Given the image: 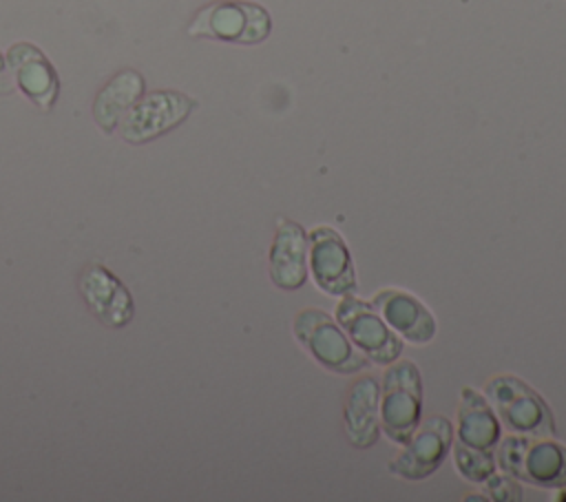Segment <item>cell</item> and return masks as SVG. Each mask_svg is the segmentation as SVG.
Masks as SVG:
<instances>
[{
	"instance_id": "8",
	"label": "cell",
	"mask_w": 566,
	"mask_h": 502,
	"mask_svg": "<svg viewBox=\"0 0 566 502\" xmlns=\"http://www.w3.org/2000/svg\"><path fill=\"white\" fill-rule=\"evenodd\" d=\"M195 106L197 102L179 91H153L142 95L128 108L117 128L124 142L146 144L177 128L195 111Z\"/></svg>"
},
{
	"instance_id": "20",
	"label": "cell",
	"mask_w": 566,
	"mask_h": 502,
	"mask_svg": "<svg viewBox=\"0 0 566 502\" xmlns=\"http://www.w3.org/2000/svg\"><path fill=\"white\" fill-rule=\"evenodd\" d=\"M559 493L555 495V500H566V487H562V489H557Z\"/></svg>"
},
{
	"instance_id": "2",
	"label": "cell",
	"mask_w": 566,
	"mask_h": 502,
	"mask_svg": "<svg viewBox=\"0 0 566 502\" xmlns=\"http://www.w3.org/2000/svg\"><path fill=\"white\" fill-rule=\"evenodd\" d=\"M380 431L394 445H402L422 416V376L413 360H394L385 365L378 385Z\"/></svg>"
},
{
	"instance_id": "13",
	"label": "cell",
	"mask_w": 566,
	"mask_h": 502,
	"mask_svg": "<svg viewBox=\"0 0 566 502\" xmlns=\"http://www.w3.org/2000/svg\"><path fill=\"white\" fill-rule=\"evenodd\" d=\"M307 232L301 223L281 217L270 245V281L281 290H298L307 281Z\"/></svg>"
},
{
	"instance_id": "7",
	"label": "cell",
	"mask_w": 566,
	"mask_h": 502,
	"mask_svg": "<svg viewBox=\"0 0 566 502\" xmlns=\"http://www.w3.org/2000/svg\"><path fill=\"white\" fill-rule=\"evenodd\" d=\"M453 425L436 414L422 420L402 442V449L389 460V471L402 480H424L440 469L453 445Z\"/></svg>"
},
{
	"instance_id": "12",
	"label": "cell",
	"mask_w": 566,
	"mask_h": 502,
	"mask_svg": "<svg viewBox=\"0 0 566 502\" xmlns=\"http://www.w3.org/2000/svg\"><path fill=\"white\" fill-rule=\"evenodd\" d=\"M7 66L13 75L18 88L42 111H51L57 93L60 80L49 62V57L29 42H18L7 51Z\"/></svg>"
},
{
	"instance_id": "3",
	"label": "cell",
	"mask_w": 566,
	"mask_h": 502,
	"mask_svg": "<svg viewBox=\"0 0 566 502\" xmlns=\"http://www.w3.org/2000/svg\"><path fill=\"white\" fill-rule=\"evenodd\" d=\"M298 345L327 372L356 374L367 367V356L349 341L338 321L321 307H305L292 321Z\"/></svg>"
},
{
	"instance_id": "19",
	"label": "cell",
	"mask_w": 566,
	"mask_h": 502,
	"mask_svg": "<svg viewBox=\"0 0 566 502\" xmlns=\"http://www.w3.org/2000/svg\"><path fill=\"white\" fill-rule=\"evenodd\" d=\"M11 77H9V66H7V60L2 57L0 53V95H7L11 93Z\"/></svg>"
},
{
	"instance_id": "5",
	"label": "cell",
	"mask_w": 566,
	"mask_h": 502,
	"mask_svg": "<svg viewBox=\"0 0 566 502\" xmlns=\"http://www.w3.org/2000/svg\"><path fill=\"white\" fill-rule=\"evenodd\" d=\"M270 13L245 0H217L197 11L188 24V35L234 44H259L270 35Z\"/></svg>"
},
{
	"instance_id": "15",
	"label": "cell",
	"mask_w": 566,
	"mask_h": 502,
	"mask_svg": "<svg viewBox=\"0 0 566 502\" xmlns=\"http://www.w3.org/2000/svg\"><path fill=\"white\" fill-rule=\"evenodd\" d=\"M455 438L469 447L493 451L497 440L502 438V425L484 398L473 387H464L460 391L458 411H455Z\"/></svg>"
},
{
	"instance_id": "9",
	"label": "cell",
	"mask_w": 566,
	"mask_h": 502,
	"mask_svg": "<svg viewBox=\"0 0 566 502\" xmlns=\"http://www.w3.org/2000/svg\"><path fill=\"white\" fill-rule=\"evenodd\" d=\"M307 241V272L314 285L329 296L356 294V270L345 239L329 226H316Z\"/></svg>"
},
{
	"instance_id": "10",
	"label": "cell",
	"mask_w": 566,
	"mask_h": 502,
	"mask_svg": "<svg viewBox=\"0 0 566 502\" xmlns=\"http://www.w3.org/2000/svg\"><path fill=\"white\" fill-rule=\"evenodd\" d=\"M86 307L97 321L108 327H124L130 323L135 305L124 283L102 263H88L77 281Z\"/></svg>"
},
{
	"instance_id": "16",
	"label": "cell",
	"mask_w": 566,
	"mask_h": 502,
	"mask_svg": "<svg viewBox=\"0 0 566 502\" xmlns=\"http://www.w3.org/2000/svg\"><path fill=\"white\" fill-rule=\"evenodd\" d=\"M144 95V77L135 69L117 71L93 102V119L104 133H113L128 108Z\"/></svg>"
},
{
	"instance_id": "6",
	"label": "cell",
	"mask_w": 566,
	"mask_h": 502,
	"mask_svg": "<svg viewBox=\"0 0 566 502\" xmlns=\"http://www.w3.org/2000/svg\"><path fill=\"white\" fill-rule=\"evenodd\" d=\"M334 318L345 330L349 341L376 365H389L402 354V338L385 323L374 303L358 299L356 294L340 296L334 310Z\"/></svg>"
},
{
	"instance_id": "1",
	"label": "cell",
	"mask_w": 566,
	"mask_h": 502,
	"mask_svg": "<svg viewBox=\"0 0 566 502\" xmlns=\"http://www.w3.org/2000/svg\"><path fill=\"white\" fill-rule=\"evenodd\" d=\"M493 456L500 471L524 484L555 491L566 487V445L553 436L509 433L497 440Z\"/></svg>"
},
{
	"instance_id": "18",
	"label": "cell",
	"mask_w": 566,
	"mask_h": 502,
	"mask_svg": "<svg viewBox=\"0 0 566 502\" xmlns=\"http://www.w3.org/2000/svg\"><path fill=\"white\" fill-rule=\"evenodd\" d=\"M482 491L489 500L493 502H520L524 500V491H522V482L513 475H509L506 471L502 473H491L484 482H482Z\"/></svg>"
},
{
	"instance_id": "11",
	"label": "cell",
	"mask_w": 566,
	"mask_h": 502,
	"mask_svg": "<svg viewBox=\"0 0 566 502\" xmlns=\"http://www.w3.org/2000/svg\"><path fill=\"white\" fill-rule=\"evenodd\" d=\"M385 323L402 338L413 345H427L438 334V323L429 307L407 290L385 287L371 299Z\"/></svg>"
},
{
	"instance_id": "17",
	"label": "cell",
	"mask_w": 566,
	"mask_h": 502,
	"mask_svg": "<svg viewBox=\"0 0 566 502\" xmlns=\"http://www.w3.org/2000/svg\"><path fill=\"white\" fill-rule=\"evenodd\" d=\"M451 456H453L455 471H458L464 480L475 482V484H482V482L495 471V467H497V464H495V456H493L491 451L469 447V445L460 442L458 438H453Z\"/></svg>"
},
{
	"instance_id": "4",
	"label": "cell",
	"mask_w": 566,
	"mask_h": 502,
	"mask_svg": "<svg viewBox=\"0 0 566 502\" xmlns=\"http://www.w3.org/2000/svg\"><path fill=\"white\" fill-rule=\"evenodd\" d=\"M484 398L509 433L555 436L548 402L526 380L513 374H497L484 385Z\"/></svg>"
},
{
	"instance_id": "14",
	"label": "cell",
	"mask_w": 566,
	"mask_h": 502,
	"mask_svg": "<svg viewBox=\"0 0 566 502\" xmlns=\"http://www.w3.org/2000/svg\"><path fill=\"white\" fill-rule=\"evenodd\" d=\"M343 422L349 442L358 449H369L380 436L378 380L371 374L358 376L345 396Z\"/></svg>"
}]
</instances>
